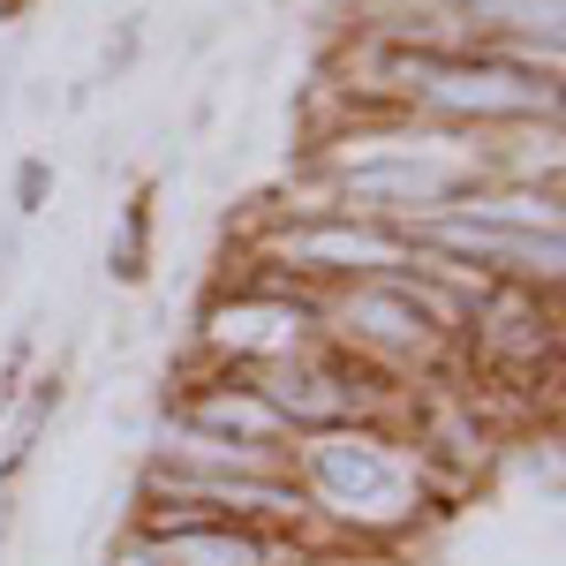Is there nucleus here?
I'll list each match as a JSON object with an SVG mask.
<instances>
[{
    "label": "nucleus",
    "instance_id": "nucleus-8",
    "mask_svg": "<svg viewBox=\"0 0 566 566\" xmlns=\"http://www.w3.org/2000/svg\"><path fill=\"white\" fill-rule=\"evenodd\" d=\"M45 189H53V167H45L39 151H31V159L15 167V212H23V219H31V212H45Z\"/></svg>",
    "mask_w": 566,
    "mask_h": 566
},
{
    "label": "nucleus",
    "instance_id": "nucleus-1",
    "mask_svg": "<svg viewBox=\"0 0 566 566\" xmlns=\"http://www.w3.org/2000/svg\"><path fill=\"white\" fill-rule=\"evenodd\" d=\"M287 476H295L325 544H392L438 506L423 483V461L386 423H340V431L295 438Z\"/></svg>",
    "mask_w": 566,
    "mask_h": 566
},
{
    "label": "nucleus",
    "instance_id": "nucleus-2",
    "mask_svg": "<svg viewBox=\"0 0 566 566\" xmlns=\"http://www.w3.org/2000/svg\"><path fill=\"white\" fill-rule=\"evenodd\" d=\"M317 295L264 272V264H234L212 287V303L197 310V363L212 370H264L287 355L317 348Z\"/></svg>",
    "mask_w": 566,
    "mask_h": 566
},
{
    "label": "nucleus",
    "instance_id": "nucleus-7",
    "mask_svg": "<svg viewBox=\"0 0 566 566\" xmlns=\"http://www.w3.org/2000/svg\"><path fill=\"white\" fill-rule=\"evenodd\" d=\"M136 53H144V15H122V23L106 31V45H98V76H91V84H129Z\"/></svg>",
    "mask_w": 566,
    "mask_h": 566
},
{
    "label": "nucleus",
    "instance_id": "nucleus-5",
    "mask_svg": "<svg viewBox=\"0 0 566 566\" xmlns=\"http://www.w3.org/2000/svg\"><path fill=\"white\" fill-rule=\"evenodd\" d=\"M438 212L483 219V227H506V234H566L559 189H536V181H491V175H469V181H453V197H446Z\"/></svg>",
    "mask_w": 566,
    "mask_h": 566
},
{
    "label": "nucleus",
    "instance_id": "nucleus-4",
    "mask_svg": "<svg viewBox=\"0 0 566 566\" xmlns=\"http://www.w3.org/2000/svg\"><path fill=\"white\" fill-rule=\"evenodd\" d=\"M159 416H175V423H189L205 438H227V446H258V453H287L295 446V431L280 423V408L242 370H212V363H189V386L167 392Z\"/></svg>",
    "mask_w": 566,
    "mask_h": 566
},
{
    "label": "nucleus",
    "instance_id": "nucleus-9",
    "mask_svg": "<svg viewBox=\"0 0 566 566\" xmlns=\"http://www.w3.org/2000/svg\"><path fill=\"white\" fill-rule=\"evenodd\" d=\"M106 566H167V552H159V536L122 528V536H114V552H106Z\"/></svg>",
    "mask_w": 566,
    "mask_h": 566
},
{
    "label": "nucleus",
    "instance_id": "nucleus-3",
    "mask_svg": "<svg viewBox=\"0 0 566 566\" xmlns=\"http://www.w3.org/2000/svg\"><path fill=\"white\" fill-rule=\"evenodd\" d=\"M242 264H264L280 280H295L310 295L348 287V280H378L408 264V234L386 219H355V212H264L242 234Z\"/></svg>",
    "mask_w": 566,
    "mask_h": 566
},
{
    "label": "nucleus",
    "instance_id": "nucleus-6",
    "mask_svg": "<svg viewBox=\"0 0 566 566\" xmlns=\"http://www.w3.org/2000/svg\"><path fill=\"white\" fill-rule=\"evenodd\" d=\"M106 272L122 287H144V272H151V189H136L122 205V234L106 242Z\"/></svg>",
    "mask_w": 566,
    "mask_h": 566
}]
</instances>
